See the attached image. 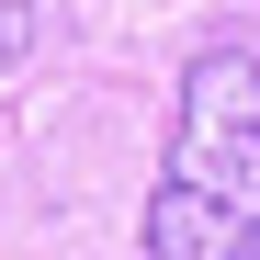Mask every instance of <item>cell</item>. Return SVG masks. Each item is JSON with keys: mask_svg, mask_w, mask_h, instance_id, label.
Wrapping results in <instances>:
<instances>
[{"mask_svg": "<svg viewBox=\"0 0 260 260\" xmlns=\"http://www.w3.org/2000/svg\"><path fill=\"white\" fill-rule=\"evenodd\" d=\"M249 238H260V57L204 46L147 204V260H249Z\"/></svg>", "mask_w": 260, "mask_h": 260, "instance_id": "1", "label": "cell"}, {"mask_svg": "<svg viewBox=\"0 0 260 260\" xmlns=\"http://www.w3.org/2000/svg\"><path fill=\"white\" fill-rule=\"evenodd\" d=\"M249 260H260V238H249Z\"/></svg>", "mask_w": 260, "mask_h": 260, "instance_id": "2", "label": "cell"}]
</instances>
